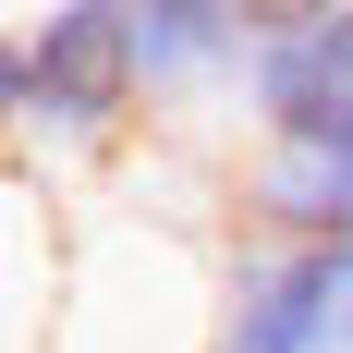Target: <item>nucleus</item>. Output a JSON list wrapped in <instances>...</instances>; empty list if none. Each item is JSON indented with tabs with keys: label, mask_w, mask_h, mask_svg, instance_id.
I'll list each match as a JSON object with an SVG mask.
<instances>
[{
	"label": "nucleus",
	"mask_w": 353,
	"mask_h": 353,
	"mask_svg": "<svg viewBox=\"0 0 353 353\" xmlns=\"http://www.w3.org/2000/svg\"><path fill=\"white\" fill-rule=\"evenodd\" d=\"M0 110L25 171H98L159 122L134 61V0H37L0 49Z\"/></svg>",
	"instance_id": "obj_1"
},
{
	"label": "nucleus",
	"mask_w": 353,
	"mask_h": 353,
	"mask_svg": "<svg viewBox=\"0 0 353 353\" xmlns=\"http://www.w3.org/2000/svg\"><path fill=\"white\" fill-rule=\"evenodd\" d=\"M219 353H353V244L232 232V256H219Z\"/></svg>",
	"instance_id": "obj_2"
},
{
	"label": "nucleus",
	"mask_w": 353,
	"mask_h": 353,
	"mask_svg": "<svg viewBox=\"0 0 353 353\" xmlns=\"http://www.w3.org/2000/svg\"><path fill=\"white\" fill-rule=\"evenodd\" d=\"M219 219L268 244H353V146L341 134H244L219 171Z\"/></svg>",
	"instance_id": "obj_3"
},
{
	"label": "nucleus",
	"mask_w": 353,
	"mask_h": 353,
	"mask_svg": "<svg viewBox=\"0 0 353 353\" xmlns=\"http://www.w3.org/2000/svg\"><path fill=\"white\" fill-rule=\"evenodd\" d=\"M134 61H146V110H159V122L244 110L256 12L244 0H134Z\"/></svg>",
	"instance_id": "obj_4"
},
{
	"label": "nucleus",
	"mask_w": 353,
	"mask_h": 353,
	"mask_svg": "<svg viewBox=\"0 0 353 353\" xmlns=\"http://www.w3.org/2000/svg\"><path fill=\"white\" fill-rule=\"evenodd\" d=\"M244 134H341L353 146V12L256 37L244 61Z\"/></svg>",
	"instance_id": "obj_5"
},
{
	"label": "nucleus",
	"mask_w": 353,
	"mask_h": 353,
	"mask_svg": "<svg viewBox=\"0 0 353 353\" xmlns=\"http://www.w3.org/2000/svg\"><path fill=\"white\" fill-rule=\"evenodd\" d=\"M256 37H281V25H317V12H353V0H244Z\"/></svg>",
	"instance_id": "obj_6"
}]
</instances>
